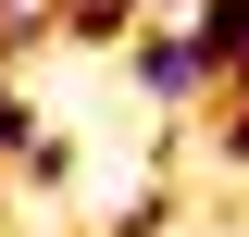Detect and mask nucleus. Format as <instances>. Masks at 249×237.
<instances>
[{"instance_id":"f257e3e1","label":"nucleus","mask_w":249,"mask_h":237,"mask_svg":"<svg viewBox=\"0 0 249 237\" xmlns=\"http://www.w3.org/2000/svg\"><path fill=\"white\" fill-rule=\"evenodd\" d=\"M124 88L137 100H162V113H199V100L224 88V38H212V13H175V25H124Z\"/></svg>"},{"instance_id":"f03ea898","label":"nucleus","mask_w":249,"mask_h":237,"mask_svg":"<svg viewBox=\"0 0 249 237\" xmlns=\"http://www.w3.org/2000/svg\"><path fill=\"white\" fill-rule=\"evenodd\" d=\"M13 175H25V187H75V138H50V125H37V138L13 150Z\"/></svg>"},{"instance_id":"7ed1b4c3","label":"nucleus","mask_w":249,"mask_h":237,"mask_svg":"<svg viewBox=\"0 0 249 237\" xmlns=\"http://www.w3.org/2000/svg\"><path fill=\"white\" fill-rule=\"evenodd\" d=\"M162 212H175V187H162V175H150V187H137V200H124V212H112V237H150V225H162Z\"/></svg>"},{"instance_id":"20e7f679","label":"nucleus","mask_w":249,"mask_h":237,"mask_svg":"<svg viewBox=\"0 0 249 237\" xmlns=\"http://www.w3.org/2000/svg\"><path fill=\"white\" fill-rule=\"evenodd\" d=\"M212 150H224V162L249 175V100H237V88H224V113H212Z\"/></svg>"},{"instance_id":"39448f33","label":"nucleus","mask_w":249,"mask_h":237,"mask_svg":"<svg viewBox=\"0 0 249 237\" xmlns=\"http://www.w3.org/2000/svg\"><path fill=\"white\" fill-rule=\"evenodd\" d=\"M0 212H13V175H0Z\"/></svg>"}]
</instances>
